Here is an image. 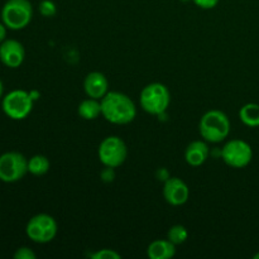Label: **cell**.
Here are the masks:
<instances>
[{"mask_svg": "<svg viewBox=\"0 0 259 259\" xmlns=\"http://www.w3.org/2000/svg\"><path fill=\"white\" fill-rule=\"evenodd\" d=\"M101 115L106 121L125 125L136 119L137 108L128 95L119 91H109L101 99Z\"/></svg>", "mask_w": 259, "mask_h": 259, "instance_id": "cell-1", "label": "cell"}, {"mask_svg": "<svg viewBox=\"0 0 259 259\" xmlns=\"http://www.w3.org/2000/svg\"><path fill=\"white\" fill-rule=\"evenodd\" d=\"M229 118L222 110H209L202 115L199 123V132L207 143H220L225 141L230 133Z\"/></svg>", "mask_w": 259, "mask_h": 259, "instance_id": "cell-2", "label": "cell"}, {"mask_svg": "<svg viewBox=\"0 0 259 259\" xmlns=\"http://www.w3.org/2000/svg\"><path fill=\"white\" fill-rule=\"evenodd\" d=\"M139 101H141L142 109L146 113L151 115H162L166 113L171 104V93L163 83H149L142 90Z\"/></svg>", "mask_w": 259, "mask_h": 259, "instance_id": "cell-3", "label": "cell"}, {"mask_svg": "<svg viewBox=\"0 0 259 259\" xmlns=\"http://www.w3.org/2000/svg\"><path fill=\"white\" fill-rule=\"evenodd\" d=\"M33 18L29 0H8L2 9V20L12 30L24 29Z\"/></svg>", "mask_w": 259, "mask_h": 259, "instance_id": "cell-4", "label": "cell"}, {"mask_svg": "<svg viewBox=\"0 0 259 259\" xmlns=\"http://www.w3.org/2000/svg\"><path fill=\"white\" fill-rule=\"evenodd\" d=\"M58 225L55 218L48 214H37L30 218L25 227V233L32 242L46 244L52 242L57 235Z\"/></svg>", "mask_w": 259, "mask_h": 259, "instance_id": "cell-5", "label": "cell"}, {"mask_svg": "<svg viewBox=\"0 0 259 259\" xmlns=\"http://www.w3.org/2000/svg\"><path fill=\"white\" fill-rule=\"evenodd\" d=\"M98 156L104 166L116 168L125 162L128 157V148L120 137L110 136L103 139L99 146Z\"/></svg>", "mask_w": 259, "mask_h": 259, "instance_id": "cell-6", "label": "cell"}, {"mask_svg": "<svg viewBox=\"0 0 259 259\" xmlns=\"http://www.w3.org/2000/svg\"><path fill=\"white\" fill-rule=\"evenodd\" d=\"M34 100L30 93L24 90H13L3 99V111L13 120H23L30 114Z\"/></svg>", "mask_w": 259, "mask_h": 259, "instance_id": "cell-7", "label": "cell"}, {"mask_svg": "<svg viewBox=\"0 0 259 259\" xmlns=\"http://www.w3.org/2000/svg\"><path fill=\"white\" fill-rule=\"evenodd\" d=\"M28 172V159L19 152H7L0 156V181L13 184Z\"/></svg>", "mask_w": 259, "mask_h": 259, "instance_id": "cell-8", "label": "cell"}, {"mask_svg": "<svg viewBox=\"0 0 259 259\" xmlns=\"http://www.w3.org/2000/svg\"><path fill=\"white\" fill-rule=\"evenodd\" d=\"M222 158L232 168H244L252 162L253 149L248 142L232 139L223 147Z\"/></svg>", "mask_w": 259, "mask_h": 259, "instance_id": "cell-9", "label": "cell"}, {"mask_svg": "<svg viewBox=\"0 0 259 259\" xmlns=\"http://www.w3.org/2000/svg\"><path fill=\"white\" fill-rule=\"evenodd\" d=\"M163 196L164 200L172 206H181L189 200L190 189L184 180L169 176L164 181Z\"/></svg>", "mask_w": 259, "mask_h": 259, "instance_id": "cell-10", "label": "cell"}, {"mask_svg": "<svg viewBox=\"0 0 259 259\" xmlns=\"http://www.w3.org/2000/svg\"><path fill=\"white\" fill-rule=\"evenodd\" d=\"M25 50L19 40L5 39L0 43V61L9 68H17L24 62Z\"/></svg>", "mask_w": 259, "mask_h": 259, "instance_id": "cell-11", "label": "cell"}, {"mask_svg": "<svg viewBox=\"0 0 259 259\" xmlns=\"http://www.w3.org/2000/svg\"><path fill=\"white\" fill-rule=\"evenodd\" d=\"M83 90L88 98L101 100L109 93V81L104 73L93 71L89 73L83 81Z\"/></svg>", "mask_w": 259, "mask_h": 259, "instance_id": "cell-12", "label": "cell"}, {"mask_svg": "<svg viewBox=\"0 0 259 259\" xmlns=\"http://www.w3.org/2000/svg\"><path fill=\"white\" fill-rule=\"evenodd\" d=\"M210 154L206 141H194L187 146L185 151V159L191 167H200L207 161Z\"/></svg>", "mask_w": 259, "mask_h": 259, "instance_id": "cell-13", "label": "cell"}, {"mask_svg": "<svg viewBox=\"0 0 259 259\" xmlns=\"http://www.w3.org/2000/svg\"><path fill=\"white\" fill-rule=\"evenodd\" d=\"M176 254V245L168 239H157L147 248V257L151 259H169Z\"/></svg>", "mask_w": 259, "mask_h": 259, "instance_id": "cell-14", "label": "cell"}, {"mask_svg": "<svg viewBox=\"0 0 259 259\" xmlns=\"http://www.w3.org/2000/svg\"><path fill=\"white\" fill-rule=\"evenodd\" d=\"M77 114L85 120H95L101 115V101L93 98L85 99L78 105Z\"/></svg>", "mask_w": 259, "mask_h": 259, "instance_id": "cell-15", "label": "cell"}, {"mask_svg": "<svg viewBox=\"0 0 259 259\" xmlns=\"http://www.w3.org/2000/svg\"><path fill=\"white\" fill-rule=\"evenodd\" d=\"M239 119L244 125L249 128L259 126V104L248 103L243 105L239 110Z\"/></svg>", "mask_w": 259, "mask_h": 259, "instance_id": "cell-16", "label": "cell"}, {"mask_svg": "<svg viewBox=\"0 0 259 259\" xmlns=\"http://www.w3.org/2000/svg\"><path fill=\"white\" fill-rule=\"evenodd\" d=\"M50 159L43 154H35L28 159V172L33 176H43L50 171Z\"/></svg>", "mask_w": 259, "mask_h": 259, "instance_id": "cell-17", "label": "cell"}, {"mask_svg": "<svg viewBox=\"0 0 259 259\" xmlns=\"http://www.w3.org/2000/svg\"><path fill=\"white\" fill-rule=\"evenodd\" d=\"M187 238H189V232H187L186 228L181 224L174 225V227L169 228L168 232H167V239H168L169 242L174 243L175 245L184 244L187 240Z\"/></svg>", "mask_w": 259, "mask_h": 259, "instance_id": "cell-18", "label": "cell"}, {"mask_svg": "<svg viewBox=\"0 0 259 259\" xmlns=\"http://www.w3.org/2000/svg\"><path fill=\"white\" fill-rule=\"evenodd\" d=\"M39 13L46 18L55 17L57 13V7L52 0H42L39 4Z\"/></svg>", "mask_w": 259, "mask_h": 259, "instance_id": "cell-19", "label": "cell"}, {"mask_svg": "<svg viewBox=\"0 0 259 259\" xmlns=\"http://www.w3.org/2000/svg\"><path fill=\"white\" fill-rule=\"evenodd\" d=\"M89 257L93 259H120L121 255L114 249H99L96 252L90 253Z\"/></svg>", "mask_w": 259, "mask_h": 259, "instance_id": "cell-20", "label": "cell"}, {"mask_svg": "<svg viewBox=\"0 0 259 259\" xmlns=\"http://www.w3.org/2000/svg\"><path fill=\"white\" fill-rule=\"evenodd\" d=\"M13 257H14L15 259H35L37 258V255H35V253L33 252L30 248L20 247L15 250V253Z\"/></svg>", "mask_w": 259, "mask_h": 259, "instance_id": "cell-21", "label": "cell"}, {"mask_svg": "<svg viewBox=\"0 0 259 259\" xmlns=\"http://www.w3.org/2000/svg\"><path fill=\"white\" fill-rule=\"evenodd\" d=\"M194 4L196 7L201 8V9L209 10V9H214L218 4H219L220 0H192Z\"/></svg>", "mask_w": 259, "mask_h": 259, "instance_id": "cell-22", "label": "cell"}, {"mask_svg": "<svg viewBox=\"0 0 259 259\" xmlns=\"http://www.w3.org/2000/svg\"><path fill=\"white\" fill-rule=\"evenodd\" d=\"M100 177L104 182H113L114 179H115V172H114V168H111V167H105V168L101 171Z\"/></svg>", "mask_w": 259, "mask_h": 259, "instance_id": "cell-23", "label": "cell"}, {"mask_svg": "<svg viewBox=\"0 0 259 259\" xmlns=\"http://www.w3.org/2000/svg\"><path fill=\"white\" fill-rule=\"evenodd\" d=\"M5 37H7V25L4 23H0V43L5 40Z\"/></svg>", "mask_w": 259, "mask_h": 259, "instance_id": "cell-24", "label": "cell"}, {"mask_svg": "<svg viewBox=\"0 0 259 259\" xmlns=\"http://www.w3.org/2000/svg\"><path fill=\"white\" fill-rule=\"evenodd\" d=\"M3 90H4V88H3V82L2 80H0V98L3 96Z\"/></svg>", "mask_w": 259, "mask_h": 259, "instance_id": "cell-25", "label": "cell"}, {"mask_svg": "<svg viewBox=\"0 0 259 259\" xmlns=\"http://www.w3.org/2000/svg\"><path fill=\"white\" fill-rule=\"evenodd\" d=\"M253 258H254V259H259V252L255 253V254L253 255Z\"/></svg>", "mask_w": 259, "mask_h": 259, "instance_id": "cell-26", "label": "cell"}]
</instances>
